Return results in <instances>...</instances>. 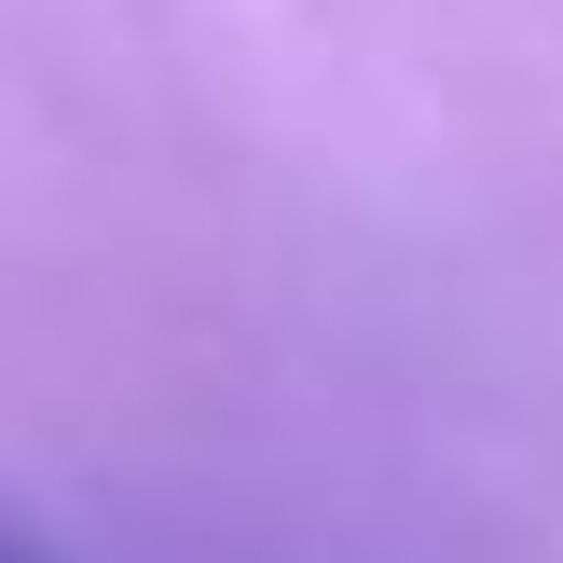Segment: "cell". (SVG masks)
Masks as SVG:
<instances>
[{
	"label": "cell",
	"instance_id": "obj_1",
	"mask_svg": "<svg viewBox=\"0 0 563 563\" xmlns=\"http://www.w3.org/2000/svg\"><path fill=\"white\" fill-rule=\"evenodd\" d=\"M0 563H55V550H27V537H14V522H0Z\"/></svg>",
	"mask_w": 563,
	"mask_h": 563
}]
</instances>
